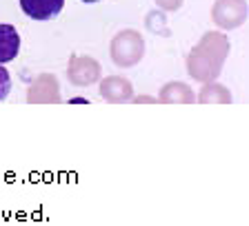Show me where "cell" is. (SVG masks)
Returning a JSON list of instances; mask_svg holds the SVG:
<instances>
[{"instance_id":"obj_1","label":"cell","mask_w":249,"mask_h":226,"mask_svg":"<svg viewBox=\"0 0 249 226\" xmlns=\"http://www.w3.org/2000/svg\"><path fill=\"white\" fill-rule=\"evenodd\" d=\"M229 56V38L223 31H207L187 56V73L196 82H213Z\"/></svg>"},{"instance_id":"obj_2","label":"cell","mask_w":249,"mask_h":226,"mask_svg":"<svg viewBox=\"0 0 249 226\" xmlns=\"http://www.w3.org/2000/svg\"><path fill=\"white\" fill-rule=\"evenodd\" d=\"M109 53H111V60L118 67L123 69L136 67L145 56V38L140 36V31L136 29H123L111 38Z\"/></svg>"},{"instance_id":"obj_3","label":"cell","mask_w":249,"mask_h":226,"mask_svg":"<svg viewBox=\"0 0 249 226\" xmlns=\"http://www.w3.org/2000/svg\"><path fill=\"white\" fill-rule=\"evenodd\" d=\"M247 0H216L212 7V20L220 29H236L247 20Z\"/></svg>"},{"instance_id":"obj_4","label":"cell","mask_w":249,"mask_h":226,"mask_svg":"<svg viewBox=\"0 0 249 226\" xmlns=\"http://www.w3.org/2000/svg\"><path fill=\"white\" fill-rule=\"evenodd\" d=\"M103 76V67L98 60L89 56H71L67 65V80L73 87H89L96 84Z\"/></svg>"},{"instance_id":"obj_5","label":"cell","mask_w":249,"mask_h":226,"mask_svg":"<svg viewBox=\"0 0 249 226\" xmlns=\"http://www.w3.org/2000/svg\"><path fill=\"white\" fill-rule=\"evenodd\" d=\"M27 102L29 104H58V102H62L58 78L53 76V73H40V76L29 84Z\"/></svg>"},{"instance_id":"obj_6","label":"cell","mask_w":249,"mask_h":226,"mask_svg":"<svg viewBox=\"0 0 249 226\" xmlns=\"http://www.w3.org/2000/svg\"><path fill=\"white\" fill-rule=\"evenodd\" d=\"M98 93L100 98L109 104H124L134 98V87L123 76H107L105 80H100Z\"/></svg>"},{"instance_id":"obj_7","label":"cell","mask_w":249,"mask_h":226,"mask_svg":"<svg viewBox=\"0 0 249 226\" xmlns=\"http://www.w3.org/2000/svg\"><path fill=\"white\" fill-rule=\"evenodd\" d=\"M20 7L34 20H53L65 7V0H20Z\"/></svg>"},{"instance_id":"obj_8","label":"cell","mask_w":249,"mask_h":226,"mask_svg":"<svg viewBox=\"0 0 249 226\" xmlns=\"http://www.w3.org/2000/svg\"><path fill=\"white\" fill-rule=\"evenodd\" d=\"M158 102L160 104H194L196 96H194L192 87L187 82H167L158 93Z\"/></svg>"},{"instance_id":"obj_9","label":"cell","mask_w":249,"mask_h":226,"mask_svg":"<svg viewBox=\"0 0 249 226\" xmlns=\"http://www.w3.org/2000/svg\"><path fill=\"white\" fill-rule=\"evenodd\" d=\"M20 51V36L14 25H0V65L16 60Z\"/></svg>"},{"instance_id":"obj_10","label":"cell","mask_w":249,"mask_h":226,"mask_svg":"<svg viewBox=\"0 0 249 226\" xmlns=\"http://www.w3.org/2000/svg\"><path fill=\"white\" fill-rule=\"evenodd\" d=\"M231 93L225 84L220 82H205L200 89V93L196 96V102L200 104H231Z\"/></svg>"},{"instance_id":"obj_11","label":"cell","mask_w":249,"mask_h":226,"mask_svg":"<svg viewBox=\"0 0 249 226\" xmlns=\"http://www.w3.org/2000/svg\"><path fill=\"white\" fill-rule=\"evenodd\" d=\"M147 29L160 33V36H169V27H167V18L162 11H149L147 14Z\"/></svg>"},{"instance_id":"obj_12","label":"cell","mask_w":249,"mask_h":226,"mask_svg":"<svg viewBox=\"0 0 249 226\" xmlns=\"http://www.w3.org/2000/svg\"><path fill=\"white\" fill-rule=\"evenodd\" d=\"M11 91V76L2 65H0V100H5Z\"/></svg>"},{"instance_id":"obj_13","label":"cell","mask_w":249,"mask_h":226,"mask_svg":"<svg viewBox=\"0 0 249 226\" xmlns=\"http://www.w3.org/2000/svg\"><path fill=\"white\" fill-rule=\"evenodd\" d=\"M156 5L162 11H178L182 7V0H156Z\"/></svg>"},{"instance_id":"obj_14","label":"cell","mask_w":249,"mask_h":226,"mask_svg":"<svg viewBox=\"0 0 249 226\" xmlns=\"http://www.w3.org/2000/svg\"><path fill=\"white\" fill-rule=\"evenodd\" d=\"M129 102H134V104H156L158 100L151 98V96H136V98H131Z\"/></svg>"},{"instance_id":"obj_15","label":"cell","mask_w":249,"mask_h":226,"mask_svg":"<svg viewBox=\"0 0 249 226\" xmlns=\"http://www.w3.org/2000/svg\"><path fill=\"white\" fill-rule=\"evenodd\" d=\"M69 102L71 104H87V98H71Z\"/></svg>"},{"instance_id":"obj_16","label":"cell","mask_w":249,"mask_h":226,"mask_svg":"<svg viewBox=\"0 0 249 226\" xmlns=\"http://www.w3.org/2000/svg\"><path fill=\"white\" fill-rule=\"evenodd\" d=\"M83 2H98V0H83Z\"/></svg>"}]
</instances>
